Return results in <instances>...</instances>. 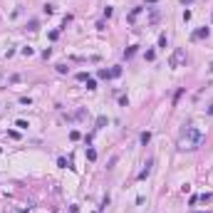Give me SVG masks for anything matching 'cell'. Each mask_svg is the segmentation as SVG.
<instances>
[{"label":"cell","instance_id":"obj_22","mask_svg":"<svg viewBox=\"0 0 213 213\" xmlns=\"http://www.w3.org/2000/svg\"><path fill=\"white\" fill-rule=\"evenodd\" d=\"M77 79H79V82H87L89 77H87V72H77Z\"/></svg>","mask_w":213,"mask_h":213},{"label":"cell","instance_id":"obj_10","mask_svg":"<svg viewBox=\"0 0 213 213\" xmlns=\"http://www.w3.org/2000/svg\"><path fill=\"white\" fill-rule=\"evenodd\" d=\"M139 139H141V144L146 146V144L151 141V131H141V136H139Z\"/></svg>","mask_w":213,"mask_h":213},{"label":"cell","instance_id":"obj_11","mask_svg":"<svg viewBox=\"0 0 213 213\" xmlns=\"http://www.w3.org/2000/svg\"><path fill=\"white\" fill-rule=\"evenodd\" d=\"M141 10H144V7H134V10L129 12V22H134V20H136V15H139Z\"/></svg>","mask_w":213,"mask_h":213},{"label":"cell","instance_id":"obj_19","mask_svg":"<svg viewBox=\"0 0 213 213\" xmlns=\"http://www.w3.org/2000/svg\"><path fill=\"white\" fill-rule=\"evenodd\" d=\"M15 126H17V129H27V121H25V119H17Z\"/></svg>","mask_w":213,"mask_h":213},{"label":"cell","instance_id":"obj_20","mask_svg":"<svg viewBox=\"0 0 213 213\" xmlns=\"http://www.w3.org/2000/svg\"><path fill=\"white\" fill-rule=\"evenodd\" d=\"M87 159L94 161V159H97V151H94V149H87Z\"/></svg>","mask_w":213,"mask_h":213},{"label":"cell","instance_id":"obj_1","mask_svg":"<svg viewBox=\"0 0 213 213\" xmlns=\"http://www.w3.org/2000/svg\"><path fill=\"white\" fill-rule=\"evenodd\" d=\"M201 144H203V131H201L198 126L188 124V126L181 131V141H178V149H188V151H193V149H198Z\"/></svg>","mask_w":213,"mask_h":213},{"label":"cell","instance_id":"obj_17","mask_svg":"<svg viewBox=\"0 0 213 213\" xmlns=\"http://www.w3.org/2000/svg\"><path fill=\"white\" fill-rule=\"evenodd\" d=\"M37 27H40V25H37V20H30V22H27V30H30V32H35Z\"/></svg>","mask_w":213,"mask_h":213},{"label":"cell","instance_id":"obj_2","mask_svg":"<svg viewBox=\"0 0 213 213\" xmlns=\"http://www.w3.org/2000/svg\"><path fill=\"white\" fill-rule=\"evenodd\" d=\"M183 62H188V55H186V50H183V47L174 50V52H171V57H169V67H171V70H176L178 65H183Z\"/></svg>","mask_w":213,"mask_h":213},{"label":"cell","instance_id":"obj_28","mask_svg":"<svg viewBox=\"0 0 213 213\" xmlns=\"http://www.w3.org/2000/svg\"><path fill=\"white\" fill-rule=\"evenodd\" d=\"M211 22H213V15H211Z\"/></svg>","mask_w":213,"mask_h":213},{"label":"cell","instance_id":"obj_15","mask_svg":"<svg viewBox=\"0 0 213 213\" xmlns=\"http://www.w3.org/2000/svg\"><path fill=\"white\" fill-rule=\"evenodd\" d=\"M57 72H60V74H67V72H70V67H67L65 62H60V65H57Z\"/></svg>","mask_w":213,"mask_h":213},{"label":"cell","instance_id":"obj_24","mask_svg":"<svg viewBox=\"0 0 213 213\" xmlns=\"http://www.w3.org/2000/svg\"><path fill=\"white\" fill-rule=\"evenodd\" d=\"M111 15H114V7H109V5H106V7H104V17H111Z\"/></svg>","mask_w":213,"mask_h":213},{"label":"cell","instance_id":"obj_16","mask_svg":"<svg viewBox=\"0 0 213 213\" xmlns=\"http://www.w3.org/2000/svg\"><path fill=\"white\" fill-rule=\"evenodd\" d=\"M104 124H106V116H104V114H102V116H97V129H102Z\"/></svg>","mask_w":213,"mask_h":213},{"label":"cell","instance_id":"obj_8","mask_svg":"<svg viewBox=\"0 0 213 213\" xmlns=\"http://www.w3.org/2000/svg\"><path fill=\"white\" fill-rule=\"evenodd\" d=\"M42 12H45V15H52V12H55V5H52V2H45V5H42Z\"/></svg>","mask_w":213,"mask_h":213},{"label":"cell","instance_id":"obj_6","mask_svg":"<svg viewBox=\"0 0 213 213\" xmlns=\"http://www.w3.org/2000/svg\"><path fill=\"white\" fill-rule=\"evenodd\" d=\"M136 47H139V45H131V47H126V50H124V60L134 57V55H136Z\"/></svg>","mask_w":213,"mask_h":213},{"label":"cell","instance_id":"obj_5","mask_svg":"<svg viewBox=\"0 0 213 213\" xmlns=\"http://www.w3.org/2000/svg\"><path fill=\"white\" fill-rule=\"evenodd\" d=\"M149 22H151V25L159 22V10H156V7H149Z\"/></svg>","mask_w":213,"mask_h":213},{"label":"cell","instance_id":"obj_9","mask_svg":"<svg viewBox=\"0 0 213 213\" xmlns=\"http://www.w3.org/2000/svg\"><path fill=\"white\" fill-rule=\"evenodd\" d=\"M159 47H161V50L169 47V37H166V35H159Z\"/></svg>","mask_w":213,"mask_h":213},{"label":"cell","instance_id":"obj_18","mask_svg":"<svg viewBox=\"0 0 213 213\" xmlns=\"http://www.w3.org/2000/svg\"><path fill=\"white\" fill-rule=\"evenodd\" d=\"M87 89H97V79L89 77V79H87Z\"/></svg>","mask_w":213,"mask_h":213},{"label":"cell","instance_id":"obj_23","mask_svg":"<svg viewBox=\"0 0 213 213\" xmlns=\"http://www.w3.org/2000/svg\"><path fill=\"white\" fill-rule=\"evenodd\" d=\"M20 104H25V106H30V104H32V99H30V97H20Z\"/></svg>","mask_w":213,"mask_h":213},{"label":"cell","instance_id":"obj_21","mask_svg":"<svg viewBox=\"0 0 213 213\" xmlns=\"http://www.w3.org/2000/svg\"><path fill=\"white\" fill-rule=\"evenodd\" d=\"M20 52H22V55H25V57H30V55H32V52H35V50H32V47H22V50H20Z\"/></svg>","mask_w":213,"mask_h":213},{"label":"cell","instance_id":"obj_14","mask_svg":"<svg viewBox=\"0 0 213 213\" xmlns=\"http://www.w3.org/2000/svg\"><path fill=\"white\" fill-rule=\"evenodd\" d=\"M70 139H72V141H79V139H82V134H79L77 129H72V131H70Z\"/></svg>","mask_w":213,"mask_h":213},{"label":"cell","instance_id":"obj_3","mask_svg":"<svg viewBox=\"0 0 213 213\" xmlns=\"http://www.w3.org/2000/svg\"><path fill=\"white\" fill-rule=\"evenodd\" d=\"M151 166H154V161H151V159H146V164H144L141 174H139V181H146V178L151 176Z\"/></svg>","mask_w":213,"mask_h":213},{"label":"cell","instance_id":"obj_27","mask_svg":"<svg viewBox=\"0 0 213 213\" xmlns=\"http://www.w3.org/2000/svg\"><path fill=\"white\" fill-rule=\"evenodd\" d=\"M196 213H208V211H196Z\"/></svg>","mask_w":213,"mask_h":213},{"label":"cell","instance_id":"obj_13","mask_svg":"<svg viewBox=\"0 0 213 213\" xmlns=\"http://www.w3.org/2000/svg\"><path fill=\"white\" fill-rule=\"evenodd\" d=\"M57 166H60V169H67V166H70V161H67L65 156H60V159H57Z\"/></svg>","mask_w":213,"mask_h":213},{"label":"cell","instance_id":"obj_12","mask_svg":"<svg viewBox=\"0 0 213 213\" xmlns=\"http://www.w3.org/2000/svg\"><path fill=\"white\" fill-rule=\"evenodd\" d=\"M97 74H99V79H111V74H109V70H104V67H102V70L97 72Z\"/></svg>","mask_w":213,"mask_h":213},{"label":"cell","instance_id":"obj_29","mask_svg":"<svg viewBox=\"0 0 213 213\" xmlns=\"http://www.w3.org/2000/svg\"><path fill=\"white\" fill-rule=\"evenodd\" d=\"M211 72H213V65H211Z\"/></svg>","mask_w":213,"mask_h":213},{"label":"cell","instance_id":"obj_25","mask_svg":"<svg viewBox=\"0 0 213 213\" xmlns=\"http://www.w3.org/2000/svg\"><path fill=\"white\" fill-rule=\"evenodd\" d=\"M206 114H211V116H213V104L208 106V109H206Z\"/></svg>","mask_w":213,"mask_h":213},{"label":"cell","instance_id":"obj_7","mask_svg":"<svg viewBox=\"0 0 213 213\" xmlns=\"http://www.w3.org/2000/svg\"><path fill=\"white\" fill-rule=\"evenodd\" d=\"M109 74H111V79H116V77H121V65H114V67L109 70Z\"/></svg>","mask_w":213,"mask_h":213},{"label":"cell","instance_id":"obj_26","mask_svg":"<svg viewBox=\"0 0 213 213\" xmlns=\"http://www.w3.org/2000/svg\"><path fill=\"white\" fill-rule=\"evenodd\" d=\"M146 2H149V5H154V2H156V0H146Z\"/></svg>","mask_w":213,"mask_h":213},{"label":"cell","instance_id":"obj_4","mask_svg":"<svg viewBox=\"0 0 213 213\" xmlns=\"http://www.w3.org/2000/svg\"><path fill=\"white\" fill-rule=\"evenodd\" d=\"M208 35H211V27L203 25V27H198V30L193 32V40H203V37H208Z\"/></svg>","mask_w":213,"mask_h":213}]
</instances>
